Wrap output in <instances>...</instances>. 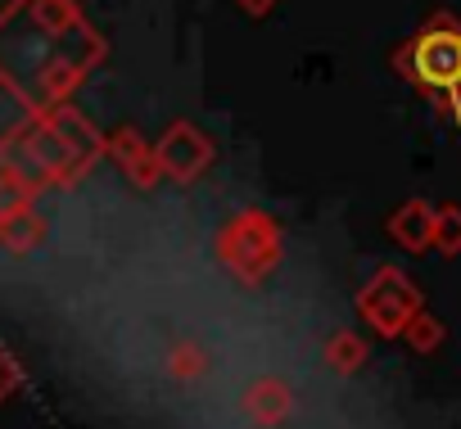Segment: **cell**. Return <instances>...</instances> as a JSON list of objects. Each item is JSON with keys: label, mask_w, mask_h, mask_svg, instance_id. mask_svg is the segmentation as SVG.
Instances as JSON below:
<instances>
[{"label": "cell", "mask_w": 461, "mask_h": 429, "mask_svg": "<svg viewBox=\"0 0 461 429\" xmlns=\"http://www.w3.org/2000/svg\"><path fill=\"white\" fill-rule=\"evenodd\" d=\"M217 254H221V263L236 272L240 281H263L276 267V258H281V227H276V218H267L263 208L236 212V218L217 231Z\"/></svg>", "instance_id": "7a4b0ae2"}, {"label": "cell", "mask_w": 461, "mask_h": 429, "mask_svg": "<svg viewBox=\"0 0 461 429\" xmlns=\"http://www.w3.org/2000/svg\"><path fill=\"white\" fill-rule=\"evenodd\" d=\"M109 149L118 154V163L127 167V176H131L136 185H154V181L163 176V167H158V149H154V145H145L131 127H127V131H118Z\"/></svg>", "instance_id": "8992f818"}, {"label": "cell", "mask_w": 461, "mask_h": 429, "mask_svg": "<svg viewBox=\"0 0 461 429\" xmlns=\"http://www.w3.org/2000/svg\"><path fill=\"white\" fill-rule=\"evenodd\" d=\"M393 68L438 113H461V23L452 14H434L416 37H407L393 50Z\"/></svg>", "instance_id": "6da1fadb"}, {"label": "cell", "mask_w": 461, "mask_h": 429, "mask_svg": "<svg viewBox=\"0 0 461 429\" xmlns=\"http://www.w3.org/2000/svg\"><path fill=\"white\" fill-rule=\"evenodd\" d=\"M434 249L438 254H461V208L456 203H443L434 208Z\"/></svg>", "instance_id": "52a82bcc"}, {"label": "cell", "mask_w": 461, "mask_h": 429, "mask_svg": "<svg viewBox=\"0 0 461 429\" xmlns=\"http://www.w3.org/2000/svg\"><path fill=\"white\" fill-rule=\"evenodd\" d=\"M154 149H158L163 176H172V181H194V176H203L208 163H212V140H208L194 122H172Z\"/></svg>", "instance_id": "277c9868"}, {"label": "cell", "mask_w": 461, "mask_h": 429, "mask_svg": "<svg viewBox=\"0 0 461 429\" xmlns=\"http://www.w3.org/2000/svg\"><path fill=\"white\" fill-rule=\"evenodd\" d=\"M362 312H366V321L380 335L407 330V321L416 317V290H411V281L402 272H393V267L375 272V281L362 290Z\"/></svg>", "instance_id": "3957f363"}, {"label": "cell", "mask_w": 461, "mask_h": 429, "mask_svg": "<svg viewBox=\"0 0 461 429\" xmlns=\"http://www.w3.org/2000/svg\"><path fill=\"white\" fill-rule=\"evenodd\" d=\"M236 5H240L249 19H263V14H272V10H276V0H236Z\"/></svg>", "instance_id": "8fae6325"}, {"label": "cell", "mask_w": 461, "mask_h": 429, "mask_svg": "<svg viewBox=\"0 0 461 429\" xmlns=\"http://www.w3.org/2000/svg\"><path fill=\"white\" fill-rule=\"evenodd\" d=\"M407 335H411V344H416V348H434L443 330H438V321H434V317H411V321H407Z\"/></svg>", "instance_id": "9c48e42d"}, {"label": "cell", "mask_w": 461, "mask_h": 429, "mask_svg": "<svg viewBox=\"0 0 461 429\" xmlns=\"http://www.w3.org/2000/svg\"><path fill=\"white\" fill-rule=\"evenodd\" d=\"M249 407L258 411V420H276V416L290 411V389H281V384H258V389L249 393Z\"/></svg>", "instance_id": "ba28073f"}, {"label": "cell", "mask_w": 461, "mask_h": 429, "mask_svg": "<svg viewBox=\"0 0 461 429\" xmlns=\"http://www.w3.org/2000/svg\"><path fill=\"white\" fill-rule=\"evenodd\" d=\"M389 236H393L402 249H411V254L429 249V245H434V208H429L425 199H407L393 218H389Z\"/></svg>", "instance_id": "5b68a950"}, {"label": "cell", "mask_w": 461, "mask_h": 429, "mask_svg": "<svg viewBox=\"0 0 461 429\" xmlns=\"http://www.w3.org/2000/svg\"><path fill=\"white\" fill-rule=\"evenodd\" d=\"M330 357H335V366H339V371H348V366H357V362H362V344H357L353 335H339V339L330 344Z\"/></svg>", "instance_id": "30bf717a"}]
</instances>
